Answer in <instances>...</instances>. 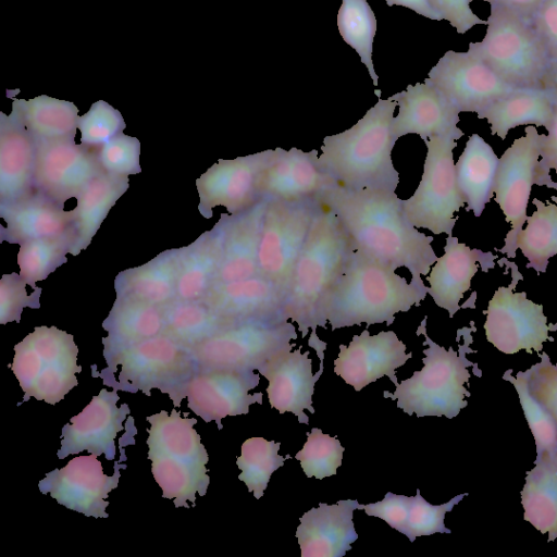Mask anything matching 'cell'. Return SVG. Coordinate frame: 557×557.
<instances>
[{
	"instance_id": "6da1fadb",
	"label": "cell",
	"mask_w": 557,
	"mask_h": 557,
	"mask_svg": "<svg viewBox=\"0 0 557 557\" xmlns=\"http://www.w3.org/2000/svg\"><path fill=\"white\" fill-rule=\"evenodd\" d=\"M318 200L332 210L356 250L396 270L406 268L411 277L428 275L437 256L433 237L408 220L395 191L352 190L333 184Z\"/></svg>"
},
{
	"instance_id": "7a4b0ae2",
	"label": "cell",
	"mask_w": 557,
	"mask_h": 557,
	"mask_svg": "<svg viewBox=\"0 0 557 557\" xmlns=\"http://www.w3.org/2000/svg\"><path fill=\"white\" fill-rule=\"evenodd\" d=\"M354 249L338 218L322 205L296 262L283 307L285 319L298 324L302 338L311 330L308 344L314 348L320 361L324 360L326 344L319 339L315 330L326 325V300Z\"/></svg>"
},
{
	"instance_id": "3957f363",
	"label": "cell",
	"mask_w": 557,
	"mask_h": 557,
	"mask_svg": "<svg viewBox=\"0 0 557 557\" xmlns=\"http://www.w3.org/2000/svg\"><path fill=\"white\" fill-rule=\"evenodd\" d=\"M396 270L354 249L324 308L332 331L375 323L391 325L398 312L420 306L429 287L422 276L408 282Z\"/></svg>"
},
{
	"instance_id": "277c9868",
	"label": "cell",
	"mask_w": 557,
	"mask_h": 557,
	"mask_svg": "<svg viewBox=\"0 0 557 557\" xmlns=\"http://www.w3.org/2000/svg\"><path fill=\"white\" fill-rule=\"evenodd\" d=\"M396 106L380 98L354 126L324 137L319 164L335 184L352 190H396L399 174L392 161L396 140L391 134Z\"/></svg>"
},
{
	"instance_id": "5b68a950",
	"label": "cell",
	"mask_w": 557,
	"mask_h": 557,
	"mask_svg": "<svg viewBox=\"0 0 557 557\" xmlns=\"http://www.w3.org/2000/svg\"><path fill=\"white\" fill-rule=\"evenodd\" d=\"M146 419L151 424L147 429L148 458L162 496L174 499L176 508H189L187 500L195 507L196 493L205 496L210 483L208 453L193 428L197 420L182 418L175 409L170 416L161 410Z\"/></svg>"
},
{
	"instance_id": "8992f818",
	"label": "cell",
	"mask_w": 557,
	"mask_h": 557,
	"mask_svg": "<svg viewBox=\"0 0 557 557\" xmlns=\"http://www.w3.org/2000/svg\"><path fill=\"white\" fill-rule=\"evenodd\" d=\"M468 49L516 88L556 87L557 66L532 21L506 8L491 5L484 38Z\"/></svg>"
},
{
	"instance_id": "52a82bcc",
	"label": "cell",
	"mask_w": 557,
	"mask_h": 557,
	"mask_svg": "<svg viewBox=\"0 0 557 557\" xmlns=\"http://www.w3.org/2000/svg\"><path fill=\"white\" fill-rule=\"evenodd\" d=\"M425 322L426 318L417 331V335L422 333L425 337L423 345L429 346L423 350L424 367L420 371H414L411 377L398 383L394 393L385 391L383 396L397 400V408L409 416H445L453 419L468 405L465 397L470 396L463 385L471 375L468 367L474 366L466 357L467 352L472 351L468 348L471 338H466L459 352L451 347L446 350L428 336Z\"/></svg>"
},
{
	"instance_id": "ba28073f",
	"label": "cell",
	"mask_w": 557,
	"mask_h": 557,
	"mask_svg": "<svg viewBox=\"0 0 557 557\" xmlns=\"http://www.w3.org/2000/svg\"><path fill=\"white\" fill-rule=\"evenodd\" d=\"M11 369L20 382L24 401L30 397L54 405L78 382L82 371L73 335L55 326H37L14 346Z\"/></svg>"
},
{
	"instance_id": "9c48e42d",
	"label": "cell",
	"mask_w": 557,
	"mask_h": 557,
	"mask_svg": "<svg viewBox=\"0 0 557 557\" xmlns=\"http://www.w3.org/2000/svg\"><path fill=\"white\" fill-rule=\"evenodd\" d=\"M463 135L457 128L424 140L426 156L421 181L413 195L403 200L405 213L417 228L451 235L455 214L466 205L457 185L453 152Z\"/></svg>"
},
{
	"instance_id": "30bf717a",
	"label": "cell",
	"mask_w": 557,
	"mask_h": 557,
	"mask_svg": "<svg viewBox=\"0 0 557 557\" xmlns=\"http://www.w3.org/2000/svg\"><path fill=\"white\" fill-rule=\"evenodd\" d=\"M108 370L122 364L120 388L129 384L132 393L140 389L150 396L151 388L168 393L175 407L185 396V386L197 370L193 354L163 333L136 343L113 356Z\"/></svg>"
},
{
	"instance_id": "8fae6325",
	"label": "cell",
	"mask_w": 557,
	"mask_h": 557,
	"mask_svg": "<svg viewBox=\"0 0 557 557\" xmlns=\"http://www.w3.org/2000/svg\"><path fill=\"white\" fill-rule=\"evenodd\" d=\"M297 333L288 321L242 323L199 343L191 349L197 369L258 370L278 352L292 349Z\"/></svg>"
},
{
	"instance_id": "7c38bea8",
	"label": "cell",
	"mask_w": 557,
	"mask_h": 557,
	"mask_svg": "<svg viewBox=\"0 0 557 557\" xmlns=\"http://www.w3.org/2000/svg\"><path fill=\"white\" fill-rule=\"evenodd\" d=\"M322 203L268 200L259 246L258 274L286 295L296 262Z\"/></svg>"
},
{
	"instance_id": "4fadbf2b",
	"label": "cell",
	"mask_w": 557,
	"mask_h": 557,
	"mask_svg": "<svg viewBox=\"0 0 557 557\" xmlns=\"http://www.w3.org/2000/svg\"><path fill=\"white\" fill-rule=\"evenodd\" d=\"M533 185L546 186V182L540 166V134L535 126L528 125L524 135L500 156L494 185V200L510 224L500 249L508 258L516 257L517 236L528 219Z\"/></svg>"
},
{
	"instance_id": "5bb4252c",
	"label": "cell",
	"mask_w": 557,
	"mask_h": 557,
	"mask_svg": "<svg viewBox=\"0 0 557 557\" xmlns=\"http://www.w3.org/2000/svg\"><path fill=\"white\" fill-rule=\"evenodd\" d=\"M517 280L509 286H499L485 311V336L499 351L511 355L521 349L531 352L543 349L550 339L543 306L527 297L525 292H513Z\"/></svg>"
},
{
	"instance_id": "9a60e30c",
	"label": "cell",
	"mask_w": 557,
	"mask_h": 557,
	"mask_svg": "<svg viewBox=\"0 0 557 557\" xmlns=\"http://www.w3.org/2000/svg\"><path fill=\"white\" fill-rule=\"evenodd\" d=\"M459 112L479 114L516 87L504 82L480 57L448 50L426 78Z\"/></svg>"
},
{
	"instance_id": "2e32d148",
	"label": "cell",
	"mask_w": 557,
	"mask_h": 557,
	"mask_svg": "<svg viewBox=\"0 0 557 557\" xmlns=\"http://www.w3.org/2000/svg\"><path fill=\"white\" fill-rule=\"evenodd\" d=\"M36 147L34 189L61 206L104 172L98 149L74 139L38 141Z\"/></svg>"
},
{
	"instance_id": "e0dca14e",
	"label": "cell",
	"mask_w": 557,
	"mask_h": 557,
	"mask_svg": "<svg viewBox=\"0 0 557 557\" xmlns=\"http://www.w3.org/2000/svg\"><path fill=\"white\" fill-rule=\"evenodd\" d=\"M273 152L269 149L214 163L196 181L201 215L212 218L216 206L225 207L231 214L237 213L261 200L260 178Z\"/></svg>"
},
{
	"instance_id": "ac0fdd59",
	"label": "cell",
	"mask_w": 557,
	"mask_h": 557,
	"mask_svg": "<svg viewBox=\"0 0 557 557\" xmlns=\"http://www.w3.org/2000/svg\"><path fill=\"white\" fill-rule=\"evenodd\" d=\"M253 371L197 369L185 386L188 407L206 422L214 420L219 430L226 416L246 414L249 406L262 404V393L248 392L258 386Z\"/></svg>"
},
{
	"instance_id": "d6986e66",
	"label": "cell",
	"mask_w": 557,
	"mask_h": 557,
	"mask_svg": "<svg viewBox=\"0 0 557 557\" xmlns=\"http://www.w3.org/2000/svg\"><path fill=\"white\" fill-rule=\"evenodd\" d=\"M97 457L95 454L78 456L62 469L48 472L38 484L40 492L50 493L59 504L85 516L107 518L109 502L104 499L117 487L119 469H125L126 465L115 462L114 474L108 476Z\"/></svg>"
},
{
	"instance_id": "ffe728a7",
	"label": "cell",
	"mask_w": 557,
	"mask_h": 557,
	"mask_svg": "<svg viewBox=\"0 0 557 557\" xmlns=\"http://www.w3.org/2000/svg\"><path fill=\"white\" fill-rule=\"evenodd\" d=\"M406 348L393 331L370 335L366 329L360 335L352 336L348 347L339 345L338 357L334 360V372L356 391L384 375L396 386V369L412 356L411 352L406 354Z\"/></svg>"
},
{
	"instance_id": "44dd1931",
	"label": "cell",
	"mask_w": 557,
	"mask_h": 557,
	"mask_svg": "<svg viewBox=\"0 0 557 557\" xmlns=\"http://www.w3.org/2000/svg\"><path fill=\"white\" fill-rule=\"evenodd\" d=\"M116 391L102 388L81 413L71 418V424L63 426L61 448L58 450L60 459L83 450L97 456L106 454L109 460L114 458V438L122 431V422L129 413L126 404L116 407L120 398Z\"/></svg>"
},
{
	"instance_id": "7402d4cb",
	"label": "cell",
	"mask_w": 557,
	"mask_h": 557,
	"mask_svg": "<svg viewBox=\"0 0 557 557\" xmlns=\"http://www.w3.org/2000/svg\"><path fill=\"white\" fill-rule=\"evenodd\" d=\"M284 293L261 275L235 282H218L202 299L232 325L255 321H288Z\"/></svg>"
},
{
	"instance_id": "603a6c76",
	"label": "cell",
	"mask_w": 557,
	"mask_h": 557,
	"mask_svg": "<svg viewBox=\"0 0 557 557\" xmlns=\"http://www.w3.org/2000/svg\"><path fill=\"white\" fill-rule=\"evenodd\" d=\"M335 184L321 169L315 149L309 152L297 148L274 149L260 178V195L268 200L300 201L318 199Z\"/></svg>"
},
{
	"instance_id": "cb8c5ba5",
	"label": "cell",
	"mask_w": 557,
	"mask_h": 557,
	"mask_svg": "<svg viewBox=\"0 0 557 557\" xmlns=\"http://www.w3.org/2000/svg\"><path fill=\"white\" fill-rule=\"evenodd\" d=\"M309 354H301L300 349H286L258 369V372L269 381L265 392L271 407L277 409L280 413H294L298 421L305 424L309 423V419L304 410L308 409L314 413V384L324 369L323 361H320V370L313 374Z\"/></svg>"
},
{
	"instance_id": "d4e9b609",
	"label": "cell",
	"mask_w": 557,
	"mask_h": 557,
	"mask_svg": "<svg viewBox=\"0 0 557 557\" xmlns=\"http://www.w3.org/2000/svg\"><path fill=\"white\" fill-rule=\"evenodd\" d=\"M389 99L398 107V114L391 124L394 140L409 134L426 140L459 128L460 112L426 78L423 83L408 85Z\"/></svg>"
},
{
	"instance_id": "484cf974",
	"label": "cell",
	"mask_w": 557,
	"mask_h": 557,
	"mask_svg": "<svg viewBox=\"0 0 557 557\" xmlns=\"http://www.w3.org/2000/svg\"><path fill=\"white\" fill-rule=\"evenodd\" d=\"M0 216L7 223L5 227L0 226L1 242L21 245L38 238L67 237L74 245L73 212L63 210V206L36 190L15 201L1 203Z\"/></svg>"
},
{
	"instance_id": "4316f807",
	"label": "cell",
	"mask_w": 557,
	"mask_h": 557,
	"mask_svg": "<svg viewBox=\"0 0 557 557\" xmlns=\"http://www.w3.org/2000/svg\"><path fill=\"white\" fill-rule=\"evenodd\" d=\"M267 203L268 199L262 198L244 211L221 214L222 261L218 282L228 283L258 275L259 246Z\"/></svg>"
},
{
	"instance_id": "83f0119b",
	"label": "cell",
	"mask_w": 557,
	"mask_h": 557,
	"mask_svg": "<svg viewBox=\"0 0 557 557\" xmlns=\"http://www.w3.org/2000/svg\"><path fill=\"white\" fill-rule=\"evenodd\" d=\"M356 499L338 500L334 505L320 503L300 518L296 537L301 557H342L358 539L352 517L362 509Z\"/></svg>"
},
{
	"instance_id": "f1b7e54d",
	"label": "cell",
	"mask_w": 557,
	"mask_h": 557,
	"mask_svg": "<svg viewBox=\"0 0 557 557\" xmlns=\"http://www.w3.org/2000/svg\"><path fill=\"white\" fill-rule=\"evenodd\" d=\"M494 258L491 252L472 249L459 243L457 237L448 235L444 255L437 258L429 272L428 294L440 308L448 311L449 318H453L460 309L459 302L478 272V263L492 269Z\"/></svg>"
},
{
	"instance_id": "f546056e",
	"label": "cell",
	"mask_w": 557,
	"mask_h": 557,
	"mask_svg": "<svg viewBox=\"0 0 557 557\" xmlns=\"http://www.w3.org/2000/svg\"><path fill=\"white\" fill-rule=\"evenodd\" d=\"M36 141L11 113L0 112V205L21 199L34 189Z\"/></svg>"
},
{
	"instance_id": "4dcf8cb0",
	"label": "cell",
	"mask_w": 557,
	"mask_h": 557,
	"mask_svg": "<svg viewBox=\"0 0 557 557\" xmlns=\"http://www.w3.org/2000/svg\"><path fill=\"white\" fill-rule=\"evenodd\" d=\"M557 88H517L493 102L478 115L491 133L505 139L511 128L523 125L547 127L552 121Z\"/></svg>"
},
{
	"instance_id": "1f68e13d",
	"label": "cell",
	"mask_w": 557,
	"mask_h": 557,
	"mask_svg": "<svg viewBox=\"0 0 557 557\" xmlns=\"http://www.w3.org/2000/svg\"><path fill=\"white\" fill-rule=\"evenodd\" d=\"M222 261V228L218 222L190 245L178 248L177 298L202 300L218 282Z\"/></svg>"
},
{
	"instance_id": "d6a6232c",
	"label": "cell",
	"mask_w": 557,
	"mask_h": 557,
	"mask_svg": "<svg viewBox=\"0 0 557 557\" xmlns=\"http://www.w3.org/2000/svg\"><path fill=\"white\" fill-rule=\"evenodd\" d=\"M159 306L124 296H116L102 327L109 335L102 338L103 356L109 361L127 347L153 337L162 331Z\"/></svg>"
},
{
	"instance_id": "836d02e7",
	"label": "cell",
	"mask_w": 557,
	"mask_h": 557,
	"mask_svg": "<svg viewBox=\"0 0 557 557\" xmlns=\"http://www.w3.org/2000/svg\"><path fill=\"white\" fill-rule=\"evenodd\" d=\"M499 158L492 146L479 134L469 136L462 153L455 163L459 191L474 216H481L494 197V185Z\"/></svg>"
},
{
	"instance_id": "e575fe53",
	"label": "cell",
	"mask_w": 557,
	"mask_h": 557,
	"mask_svg": "<svg viewBox=\"0 0 557 557\" xmlns=\"http://www.w3.org/2000/svg\"><path fill=\"white\" fill-rule=\"evenodd\" d=\"M178 249L161 252L138 268L125 270L115 277L116 296L136 298L163 306L177 298Z\"/></svg>"
},
{
	"instance_id": "d590c367",
	"label": "cell",
	"mask_w": 557,
	"mask_h": 557,
	"mask_svg": "<svg viewBox=\"0 0 557 557\" xmlns=\"http://www.w3.org/2000/svg\"><path fill=\"white\" fill-rule=\"evenodd\" d=\"M13 99L12 114L38 141L74 139L78 122V109L71 102L46 95L29 100Z\"/></svg>"
},
{
	"instance_id": "8d00e7d4",
	"label": "cell",
	"mask_w": 557,
	"mask_h": 557,
	"mask_svg": "<svg viewBox=\"0 0 557 557\" xmlns=\"http://www.w3.org/2000/svg\"><path fill=\"white\" fill-rule=\"evenodd\" d=\"M127 188L128 176L103 172L82 190L72 210L75 239L71 255L76 256L89 246L110 209Z\"/></svg>"
},
{
	"instance_id": "74e56055",
	"label": "cell",
	"mask_w": 557,
	"mask_h": 557,
	"mask_svg": "<svg viewBox=\"0 0 557 557\" xmlns=\"http://www.w3.org/2000/svg\"><path fill=\"white\" fill-rule=\"evenodd\" d=\"M524 520L548 541L557 539V456L536 457L535 467L528 472L521 491Z\"/></svg>"
},
{
	"instance_id": "f35d334b",
	"label": "cell",
	"mask_w": 557,
	"mask_h": 557,
	"mask_svg": "<svg viewBox=\"0 0 557 557\" xmlns=\"http://www.w3.org/2000/svg\"><path fill=\"white\" fill-rule=\"evenodd\" d=\"M162 331L178 345L191 349L214 334L235 326L216 314L203 300L176 298L160 306Z\"/></svg>"
},
{
	"instance_id": "ab89813d",
	"label": "cell",
	"mask_w": 557,
	"mask_h": 557,
	"mask_svg": "<svg viewBox=\"0 0 557 557\" xmlns=\"http://www.w3.org/2000/svg\"><path fill=\"white\" fill-rule=\"evenodd\" d=\"M544 202L532 200L536 210L528 216L527 226L522 228L516 242L517 249L528 260V268L536 273H545L549 260L557 256V198Z\"/></svg>"
},
{
	"instance_id": "60d3db41",
	"label": "cell",
	"mask_w": 557,
	"mask_h": 557,
	"mask_svg": "<svg viewBox=\"0 0 557 557\" xmlns=\"http://www.w3.org/2000/svg\"><path fill=\"white\" fill-rule=\"evenodd\" d=\"M337 27L344 41L358 53L368 69L373 85L377 86L379 76L372 61L376 20L367 0H342Z\"/></svg>"
},
{
	"instance_id": "b9f144b4",
	"label": "cell",
	"mask_w": 557,
	"mask_h": 557,
	"mask_svg": "<svg viewBox=\"0 0 557 557\" xmlns=\"http://www.w3.org/2000/svg\"><path fill=\"white\" fill-rule=\"evenodd\" d=\"M281 443L263 437H251L242 445V455L236 465L242 470L238 479L245 482L248 492L259 499L268 486L271 474L282 467L289 455H278Z\"/></svg>"
},
{
	"instance_id": "7bdbcfd3",
	"label": "cell",
	"mask_w": 557,
	"mask_h": 557,
	"mask_svg": "<svg viewBox=\"0 0 557 557\" xmlns=\"http://www.w3.org/2000/svg\"><path fill=\"white\" fill-rule=\"evenodd\" d=\"M72 248L73 239L67 237L38 238L21 244L17 253L20 275L35 289L37 282L67 261L65 256Z\"/></svg>"
},
{
	"instance_id": "ee69618b",
	"label": "cell",
	"mask_w": 557,
	"mask_h": 557,
	"mask_svg": "<svg viewBox=\"0 0 557 557\" xmlns=\"http://www.w3.org/2000/svg\"><path fill=\"white\" fill-rule=\"evenodd\" d=\"M510 370L504 374L515 386L524 417L535 440L537 456H557V423L549 412L532 396L528 385L527 372L511 376Z\"/></svg>"
},
{
	"instance_id": "f6af8a7d",
	"label": "cell",
	"mask_w": 557,
	"mask_h": 557,
	"mask_svg": "<svg viewBox=\"0 0 557 557\" xmlns=\"http://www.w3.org/2000/svg\"><path fill=\"white\" fill-rule=\"evenodd\" d=\"M308 438L295 458L308 478L322 480L336 474L342 465L345 448L336 437L323 434L321 429L313 428L307 433Z\"/></svg>"
},
{
	"instance_id": "bcb514c9",
	"label": "cell",
	"mask_w": 557,
	"mask_h": 557,
	"mask_svg": "<svg viewBox=\"0 0 557 557\" xmlns=\"http://www.w3.org/2000/svg\"><path fill=\"white\" fill-rule=\"evenodd\" d=\"M126 124L119 110L108 102H94L87 113L78 117L77 128L81 131V144L99 149L125 129Z\"/></svg>"
},
{
	"instance_id": "7dc6e473",
	"label": "cell",
	"mask_w": 557,
	"mask_h": 557,
	"mask_svg": "<svg viewBox=\"0 0 557 557\" xmlns=\"http://www.w3.org/2000/svg\"><path fill=\"white\" fill-rule=\"evenodd\" d=\"M466 494H460L442 505H431L417 490L416 496L411 497L407 524L404 534L413 542L418 536L431 535L433 533H450L444 524L446 512L450 511Z\"/></svg>"
},
{
	"instance_id": "c3c4849f",
	"label": "cell",
	"mask_w": 557,
	"mask_h": 557,
	"mask_svg": "<svg viewBox=\"0 0 557 557\" xmlns=\"http://www.w3.org/2000/svg\"><path fill=\"white\" fill-rule=\"evenodd\" d=\"M139 157L140 141L123 133L98 149V159L103 171L114 175L140 173Z\"/></svg>"
},
{
	"instance_id": "681fc988",
	"label": "cell",
	"mask_w": 557,
	"mask_h": 557,
	"mask_svg": "<svg viewBox=\"0 0 557 557\" xmlns=\"http://www.w3.org/2000/svg\"><path fill=\"white\" fill-rule=\"evenodd\" d=\"M26 282L24 278L13 272L3 274L0 280V323L5 324L11 321L21 320V313L24 307L39 308V297L41 287H36L30 295L26 292Z\"/></svg>"
},
{
	"instance_id": "f907efd6",
	"label": "cell",
	"mask_w": 557,
	"mask_h": 557,
	"mask_svg": "<svg viewBox=\"0 0 557 557\" xmlns=\"http://www.w3.org/2000/svg\"><path fill=\"white\" fill-rule=\"evenodd\" d=\"M525 372L530 393L557 423V367L543 354L542 361Z\"/></svg>"
},
{
	"instance_id": "816d5d0a",
	"label": "cell",
	"mask_w": 557,
	"mask_h": 557,
	"mask_svg": "<svg viewBox=\"0 0 557 557\" xmlns=\"http://www.w3.org/2000/svg\"><path fill=\"white\" fill-rule=\"evenodd\" d=\"M410 500L411 497L388 492L381 502L364 505L363 509L368 516L384 520L389 527L404 534Z\"/></svg>"
},
{
	"instance_id": "f5cc1de1",
	"label": "cell",
	"mask_w": 557,
	"mask_h": 557,
	"mask_svg": "<svg viewBox=\"0 0 557 557\" xmlns=\"http://www.w3.org/2000/svg\"><path fill=\"white\" fill-rule=\"evenodd\" d=\"M432 9L441 17L456 28L458 34H465L475 25H487L470 8V0H429Z\"/></svg>"
},
{
	"instance_id": "db71d44e",
	"label": "cell",
	"mask_w": 557,
	"mask_h": 557,
	"mask_svg": "<svg viewBox=\"0 0 557 557\" xmlns=\"http://www.w3.org/2000/svg\"><path fill=\"white\" fill-rule=\"evenodd\" d=\"M546 129L548 134H540V166L546 186L557 190V96Z\"/></svg>"
},
{
	"instance_id": "11a10c76",
	"label": "cell",
	"mask_w": 557,
	"mask_h": 557,
	"mask_svg": "<svg viewBox=\"0 0 557 557\" xmlns=\"http://www.w3.org/2000/svg\"><path fill=\"white\" fill-rule=\"evenodd\" d=\"M532 23L557 66V0H544Z\"/></svg>"
},
{
	"instance_id": "9f6ffc18",
	"label": "cell",
	"mask_w": 557,
	"mask_h": 557,
	"mask_svg": "<svg viewBox=\"0 0 557 557\" xmlns=\"http://www.w3.org/2000/svg\"><path fill=\"white\" fill-rule=\"evenodd\" d=\"M473 1V0H470ZM491 5L506 8L523 18L532 21L544 0H480Z\"/></svg>"
},
{
	"instance_id": "6f0895ef",
	"label": "cell",
	"mask_w": 557,
	"mask_h": 557,
	"mask_svg": "<svg viewBox=\"0 0 557 557\" xmlns=\"http://www.w3.org/2000/svg\"><path fill=\"white\" fill-rule=\"evenodd\" d=\"M388 7L401 5L430 20L441 21L429 0H385Z\"/></svg>"
},
{
	"instance_id": "680465c9",
	"label": "cell",
	"mask_w": 557,
	"mask_h": 557,
	"mask_svg": "<svg viewBox=\"0 0 557 557\" xmlns=\"http://www.w3.org/2000/svg\"><path fill=\"white\" fill-rule=\"evenodd\" d=\"M556 86H557V71H556Z\"/></svg>"
}]
</instances>
